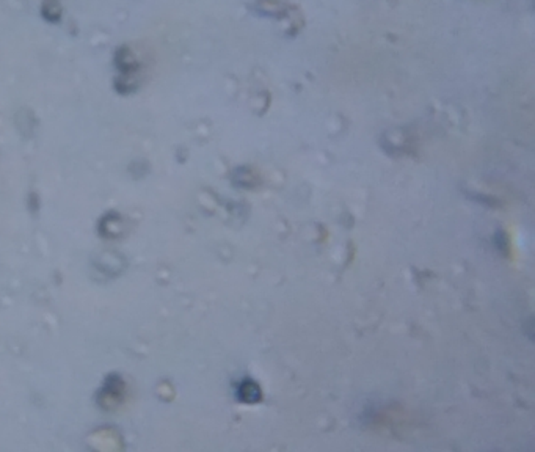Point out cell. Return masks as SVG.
<instances>
[{
    "label": "cell",
    "instance_id": "obj_1",
    "mask_svg": "<svg viewBox=\"0 0 535 452\" xmlns=\"http://www.w3.org/2000/svg\"><path fill=\"white\" fill-rule=\"evenodd\" d=\"M63 8L59 0H44L41 6V15L47 22H59L61 19Z\"/></svg>",
    "mask_w": 535,
    "mask_h": 452
}]
</instances>
